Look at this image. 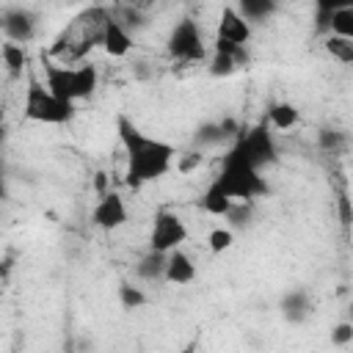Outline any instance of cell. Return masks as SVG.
<instances>
[{
	"label": "cell",
	"instance_id": "1",
	"mask_svg": "<svg viewBox=\"0 0 353 353\" xmlns=\"http://www.w3.org/2000/svg\"><path fill=\"white\" fill-rule=\"evenodd\" d=\"M116 132H119V143L124 149V182L130 188H143L149 182L163 179L174 163H176V146L146 135L130 116L119 113L116 116Z\"/></svg>",
	"mask_w": 353,
	"mask_h": 353
},
{
	"label": "cell",
	"instance_id": "2",
	"mask_svg": "<svg viewBox=\"0 0 353 353\" xmlns=\"http://www.w3.org/2000/svg\"><path fill=\"white\" fill-rule=\"evenodd\" d=\"M41 72H44V85L52 97H58L61 102H69V105H77L88 97L97 94L99 88V69L88 61H80L74 66L69 63H61V61H52L47 52L41 55Z\"/></svg>",
	"mask_w": 353,
	"mask_h": 353
},
{
	"label": "cell",
	"instance_id": "3",
	"mask_svg": "<svg viewBox=\"0 0 353 353\" xmlns=\"http://www.w3.org/2000/svg\"><path fill=\"white\" fill-rule=\"evenodd\" d=\"M212 185H215L226 199H232L234 204H237V201L254 204L259 196L268 193V182H265L262 171L251 168V165H248L245 160H240L232 149L223 152L221 168H218V174L212 176Z\"/></svg>",
	"mask_w": 353,
	"mask_h": 353
},
{
	"label": "cell",
	"instance_id": "4",
	"mask_svg": "<svg viewBox=\"0 0 353 353\" xmlns=\"http://www.w3.org/2000/svg\"><path fill=\"white\" fill-rule=\"evenodd\" d=\"M77 108L69 102H61L47 91V85L28 69L25 80V99H22V116L36 124H69L74 119Z\"/></svg>",
	"mask_w": 353,
	"mask_h": 353
},
{
	"label": "cell",
	"instance_id": "5",
	"mask_svg": "<svg viewBox=\"0 0 353 353\" xmlns=\"http://www.w3.org/2000/svg\"><path fill=\"white\" fill-rule=\"evenodd\" d=\"M226 149H232L240 160H245L256 171H262V168H268V165H273L279 160V146H276L273 132H270V127L265 121L240 130L237 138Z\"/></svg>",
	"mask_w": 353,
	"mask_h": 353
},
{
	"label": "cell",
	"instance_id": "6",
	"mask_svg": "<svg viewBox=\"0 0 353 353\" xmlns=\"http://www.w3.org/2000/svg\"><path fill=\"white\" fill-rule=\"evenodd\" d=\"M165 52L176 63H201L207 58V44L201 36V25L193 17H182L174 22L165 39Z\"/></svg>",
	"mask_w": 353,
	"mask_h": 353
},
{
	"label": "cell",
	"instance_id": "7",
	"mask_svg": "<svg viewBox=\"0 0 353 353\" xmlns=\"http://www.w3.org/2000/svg\"><path fill=\"white\" fill-rule=\"evenodd\" d=\"M185 240H188V223L182 221V215L165 207L157 210L152 218V229H149V251L168 254L174 248H182Z\"/></svg>",
	"mask_w": 353,
	"mask_h": 353
},
{
	"label": "cell",
	"instance_id": "8",
	"mask_svg": "<svg viewBox=\"0 0 353 353\" xmlns=\"http://www.w3.org/2000/svg\"><path fill=\"white\" fill-rule=\"evenodd\" d=\"M0 30L6 36V41L11 44H30L39 33V17L36 11L25 8V6H8V8H0Z\"/></svg>",
	"mask_w": 353,
	"mask_h": 353
},
{
	"label": "cell",
	"instance_id": "9",
	"mask_svg": "<svg viewBox=\"0 0 353 353\" xmlns=\"http://www.w3.org/2000/svg\"><path fill=\"white\" fill-rule=\"evenodd\" d=\"M130 212H127V201L121 199L119 190H105L99 193L94 210H91V223L99 229V232H116L127 223Z\"/></svg>",
	"mask_w": 353,
	"mask_h": 353
},
{
	"label": "cell",
	"instance_id": "10",
	"mask_svg": "<svg viewBox=\"0 0 353 353\" xmlns=\"http://www.w3.org/2000/svg\"><path fill=\"white\" fill-rule=\"evenodd\" d=\"M251 36H254V28L243 19V14L237 11V6L226 3V6L221 8V14H218V30H215V39L229 41V44H234V47H248Z\"/></svg>",
	"mask_w": 353,
	"mask_h": 353
},
{
	"label": "cell",
	"instance_id": "11",
	"mask_svg": "<svg viewBox=\"0 0 353 353\" xmlns=\"http://www.w3.org/2000/svg\"><path fill=\"white\" fill-rule=\"evenodd\" d=\"M99 47L110 55V58H127L130 52H132V47H135V39H132V33L113 17V11L108 14V19H105V25H102V39H99Z\"/></svg>",
	"mask_w": 353,
	"mask_h": 353
},
{
	"label": "cell",
	"instance_id": "12",
	"mask_svg": "<svg viewBox=\"0 0 353 353\" xmlns=\"http://www.w3.org/2000/svg\"><path fill=\"white\" fill-rule=\"evenodd\" d=\"M196 279V262L185 248H174L165 254V270H163V281L174 284V287H185Z\"/></svg>",
	"mask_w": 353,
	"mask_h": 353
},
{
	"label": "cell",
	"instance_id": "13",
	"mask_svg": "<svg viewBox=\"0 0 353 353\" xmlns=\"http://www.w3.org/2000/svg\"><path fill=\"white\" fill-rule=\"evenodd\" d=\"M237 124L232 121V119H221V121H204L196 132H193V143L199 146V149H204V146H221V143H232L234 138H237Z\"/></svg>",
	"mask_w": 353,
	"mask_h": 353
},
{
	"label": "cell",
	"instance_id": "14",
	"mask_svg": "<svg viewBox=\"0 0 353 353\" xmlns=\"http://www.w3.org/2000/svg\"><path fill=\"white\" fill-rule=\"evenodd\" d=\"M279 312H281V317H284L287 323L301 325V323H306L309 314H312V295H309L306 290H301V287L287 290V292L281 295V301H279Z\"/></svg>",
	"mask_w": 353,
	"mask_h": 353
},
{
	"label": "cell",
	"instance_id": "15",
	"mask_svg": "<svg viewBox=\"0 0 353 353\" xmlns=\"http://www.w3.org/2000/svg\"><path fill=\"white\" fill-rule=\"evenodd\" d=\"M270 130H279V132H290L292 127L301 124V110L287 102V99H279V102H270L268 105V121H265Z\"/></svg>",
	"mask_w": 353,
	"mask_h": 353
},
{
	"label": "cell",
	"instance_id": "16",
	"mask_svg": "<svg viewBox=\"0 0 353 353\" xmlns=\"http://www.w3.org/2000/svg\"><path fill=\"white\" fill-rule=\"evenodd\" d=\"M325 36H339V39H350V41H353V6L336 3V6L331 8L328 33H325Z\"/></svg>",
	"mask_w": 353,
	"mask_h": 353
},
{
	"label": "cell",
	"instance_id": "17",
	"mask_svg": "<svg viewBox=\"0 0 353 353\" xmlns=\"http://www.w3.org/2000/svg\"><path fill=\"white\" fill-rule=\"evenodd\" d=\"M237 11H240V14H243V19L254 28L256 22L270 19V17L279 11V6H276V3H270V0H240Z\"/></svg>",
	"mask_w": 353,
	"mask_h": 353
},
{
	"label": "cell",
	"instance_id": "18",
	"mask_svg": "<svg viewBox=\"0 0 353 353\" xmlns=\"http://www.w3.org/2000/svg\"><path fill=\"white\" fill-rule=\"evenodd\" d=\"M163 270H165V254H154V251H146L135 265V276L141 281H163Z\"/></svg>",
	"mask_w": 353,
	"mask_h": 353
},
{
	"label": "cell",
	"instance_id": "19",
	"mask_svg": "<svg viewBox=\"0 0 353 353\" xmlns=\"http://www.w3.org/2000/svg\"><path fill=\"white\" fill-rule=\"evenodd\" d=\"M232 207H234V201L226 199V196L210 182L207 190H204V196H201V210H204L207 215H212V218H226Z\"/></svg>",
	"mask_w": 353,
	"mask_h": 353
},
{
	"label": "cell",
	"instance_id": "20",
	"mask_svg": "<svg viewBox=\"0 0 353 353\" xmlns=\"http://www.w3.org/2000/svg\"><path fill=\"white\" fill-rule=\"evenodd\" d=\"M0 58H3V66L11 72V74H22L30 63L28 58V50L19 47V44H11V41H3L0 44Z\"/></svg>",
	"mask_w": 353,
	"mask_h": 353
},
{
	"label": "cell",
	"instance_id": "21",
	"mask_svg": "<svg viewBox=\"0 0 353 353\" xmlns=\"http://www.w3.org/2000/svg\"><path fill=\"white\" fill-rule=\"evenodd\" d=\"M323 50L339 61L342 66H350L353 63V41L350 39H339V36H323Z\"/></svg>",
	"mask_w": 353,
	"mask_h": 353
},
{
	"label": "cell",
	"instance_id": "22",
	"mask_svg": "<svg viewBox=\"0 0 353 353\" xmlns=\"http://www.w3.org/2000/svg\"><path fill=\"white\" fill-rule=\"evenodd\" d=\"M317 146H320L323 152H331V154L345 152V149H347V135H345L342 130H336V127H323V130L317 132Z\"/></svg>",
	"mask_w": 353,
	"mask_h": 353
},
{
	"label": "cell",
	"instance_id": "23",
	"mask_svg": "<svg viewBox=\"0 0 353 353\" xmlns=\"http://www.w3.org/2000/svg\"><path fill=\"white\" fill-rule=\"evenodd\" d=\"M146 292L141 290V287H135V284H130V281H121L119 284V303H121V309H141V306H146Z\"/></svg>",
	"mask_w": 353,
	"mask_h": 353
},
{
	"label": "cell",
	"instance_id": "24",
	"mask_svg": "<svg viewBox=\"0 0 353 353\" xmlns=\"http://www.w3.org/2000/svg\"><path fill=\"white\" fill-rule=\"evenodd\" d=\"M234 245V232L229 229V226H215V229H210V234H207V248H210V254H223V251H229Z\"/></svg>",
	"mask_w": 353,
	"mask_h": 353
},
{
	"label": "cell",
	"instance_id": "25",
	"mask_svg": "<svg viewBox=\"0 0 353 353\" xmlns=\"http://www.w3.org/2000/svg\"><path fill=\"white\" fill-rule=\"evenodd\" d=\"M237 69H240V63H237L234 58L212 52V58H210V74H212V77H229V74H234Z\"/></svg>",
	"mask_w": 353,
	"mask_h": 353
},
{
	"label": "cell",
	"instance_id": "26",
	"mask_svg": "<svg viewBox=\"0 0 353 353\" xmlns=\"http://www.w3.org/2000/svg\"><path fill=\"white\" fill-rule=\"evenodd\" d=\"M212 52H218V55H229V58H234L240 66H245V63H248V50H245V47H234V44L221 41V39H215V41H212Z\"/></svg>",
	"mask_w": 353,
	"mask_h": 353
},
{
	"label": "cell",
	"instance_id": "27",
	"mask_svg": "<svg viewBox=\"0 0 353 353\" xmlns=\"http://www.w3.org/2000/svg\"><path fill=\"white\" fill-rule=\"evenodd\" d=\"M353 342V323L350 320H342L331 328V345L334 347H347Z\"/></svg>",
	"mask_w": 353,
	"mask_h": 353
},
{
	"label": "cell",
	"instance_id": "28",
	"mask_svg": "<svg viewBox=\"0 0 353 353\" xmlns=\"http://www.w3.org/2000/svg\"><path fill=\"white\" fill-rule=\"evenodd\" d=\"M251 212H254V204H248V201H237V204L229 210L226 221H232V226H245V223L251 221Z\"/></svg>",
	"mask_w": 353,
	"mask_h": 353
},
{
	"label": "cell",
	"instance_id": "29",
	"mask_svg": "<svg viewBox=\"0 0 353 353\" xmlns=\"http://www.w3.org/2000/svg\"><path fill=\"white\" fill-rule=\"evenodd\" d=\"M176 171L179 174H190L193 168L201 165V152H185V154H176Z\"/></svg>",
	"mask_w": 353,
	"mask_h": 353
},
{
	"label": "cell",
	"instance_id": "30",
	"mask_svg": "<svg viewBox=\"0 0 353 353\" xmlns=\"http://www.w3.org/2000/svg\"><path fill=\"white\" fill-rule=\"evenodd\" d=\"M339 215H342V223L347 226L350 223V207H347V196L345 193L339 196Z\"/></svg>",
	"mask_w": 353,
	"mask_h": 353
},
{
	"label": "cell",
	"instance_id": "31",
	"mask_svg": "<svg viewBox=\"0 0 353 353\" xmlns=\"http://www.w3.org/2000/svg\"><path fill=\"white\" fill-rule=\"evenodd\" d=\"M0 199H6V176H3V163H0Z\"/></svg>",
	"mask_w": 353,
	"mask_h": 353
},
{
	"label": "cell",
	"instance_id": "32",
	"mask_svg": "<svg viewBox=\"0 0 353 353\" xmlns=\"http://www.w3.org/2000/svg\"><path fill=\"white\" fill-rule=\"evenodd\" d=\"M179 353H196V342H190V345H188V347H182Z\"/></svg>",
	"mask_w": 353,
	"mask_h": 353
}]
</instances>
